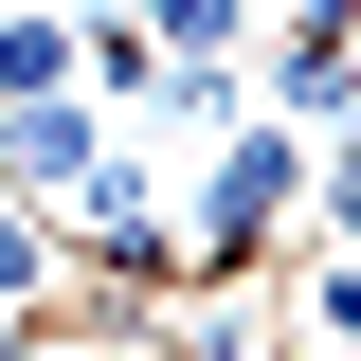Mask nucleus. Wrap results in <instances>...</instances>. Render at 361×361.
<instances>
[{"mask_svg": "<svg viewBox=\"0 0 361 361\" xmlns=\"http://www.w3.org/2000/svg\"><path fill=\"white\" fill-rule=\"evenodd\" d=\"M307 163L325 145L289 127V109L217 127V163H199V199H180V271H289L307 253Z\"/></svg>", "mask_w": 361, "mask_h": 361, "instance_id": "1", "label": "nucleus"}, {"mask_svg": "<svg viewBox=\"0 0 361 361\" xmlns=\"http://www.w3.org/2000/svg\"><path fill=\"white\" fill-rule=\"evenodd\" d=\"M289 307H307V343L361 361V253H325V235H307V253H289Z\"/></svg>", "mask_w": 361, "mask_h": 361, "instance_id": "6", "label": "nucleus"}, {"mask_svg": "<svg viewBox=\"0 0 361 361\" xmlns=\"http://www.w3.org/2000/svg\"><path fill=\"white\" fill-rule=\"evenodd\" d=\"M325 361H343V343H325Z\"/></svg>", "mask_w": 361, "mask_h": 361, "instance_id": "9", "label": "nucleus"}, {"mask_svg": "<svg viewBox=\"0 0 361 361\" xmlns=\"http://www.w3.org/2000/svg\"><path fill=\"white\" fill-rule=\"evenodd\" d=\"M54 235H73V289H180V199L127 163V145L54 199Z\"/></svg>", "mask_w": 361, "mask_h": 361, "instance_id": "2", "label": "nucleus"}, {"mask_svg": "<svg viewBox=\"0 0 361 361\" xmlns=\"http://www.w3.org/2000/svg\"><path fill=\"white\" fill-rule=\"evenodd\" d=\"M73 90V0H0V109Z\"/></svg>", "mask_w": 361, "mask_h": 361, "instance_id": "5", "label": "nucleus"}, {"mask_svg": "<svg viewBox=\"0 0 361 361\" xmlns=\"http://www.w3.org/2000/svg\"><path fill=\"white\" fill-rule=\"evenodd\" d=\"M90 163H109V109H90V90H37V109H0V180H18V199H73Z\"/></svg>", "mask_w": 361, "mask_h": 361, "instance_id": "4", "label": "nucleus"}, {"mask_svg": "<svg viewBox=\"0 0 361 361\" xmlns=\"http://www.w3.org/2000/svg\"><path fill=\"white\" fill-rule=\"evenodd\" d=\"M127 18H145L163 54H235V37H253V0H127Z\"/></svg>", "mask_w": 361, "mask_h": 361, "instance_id": "7", "label": "nucleus"}, {"mask_svg": "<svg viewBox=\"0 0 361 361\" xmlns=\"http://www.w3.org/2000/svg\"><path fill=\"white\" fill-rule=\"evenodd\" d=\"M271 109H289V127H361V0H289V18H271Z\"/></svg>", "mask_w": 361, "mask_h": 361, "instance_id": "3", "label": "nucleus"}, {"mask_svg": "<svg viewBox=\"0 0 361 361\" xmlns=\"http://www.w3.org/2000/svg\"><path fill=\"white\" fill-rule=\"evenodd\" d=\"M253 18H289V0H253Z\"/></svg>", "mask_w": 361, "mask_h": 361, "instance_id": "8", "label": "nucleus"}]
</instances>
